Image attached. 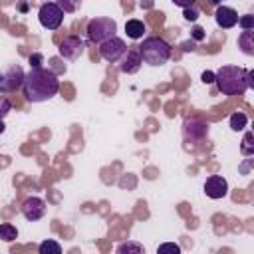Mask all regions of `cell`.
Returning <instances> with one entry per match:
<instances>
[{"mask_svg":"<svg viewBox=\"0 0 254 254\" xmlns=\"http://www.w3.org/2000/svg\"><path fill=\"white\" fill-rule=\"evenodd\" d=\"M252 131H246L244 133V139H242V145H240V153L244 155V157H250V155H254V143H252Z\"/></svg>","mask_w":254,"mask_h":254,"instance_id":"ffe728a7","label":"cell"},{"mask_svg":"<svg viewBox=\"0 0 254 254\" xmlns=\"http://www.w3.org/2000/svg\"><path fill=\"white\" fill-rule=\"evenodd\" d=\"M83 52H85V42H83V38H79V36H65V38L60 42V46H58L60 58L69 60V62L81 58Z\"/></svg>","mask_w":254,"mask_h":254,"instance_id":"52a82bcc","label":"cell"},{"mask_svg":"<svg viewBox=\"0 0 254 254\" xmlns=\"http://www.w3.org/2000/svg\"><path fill=\"white\" fill-rule=\"evenodd\" d=\"M24 77H26V73H24V69H22L20 65H10V67L6 69V73H2L0 89H2L4 93H8V91H16L18 87H22Z\"/></svg>","mask_w":254,"mask_h":254,"instance_id":"30bf717a","label":"cell"},{"mask_svg":"<svg viewBox=\"0 0 254 254\" xmlns=\"http://www.w3.org/2000/svg\"><path fill=\"white\" fill-rule=\"evenodd\" d=\"M16 238H18V228H16L14 224H10V222L0 224V240L12 242V240H16Z\"/></svg>","mask_w":254,"mask_h":254,"instance_id":"ac0fdd59","label":"cell"},{"mask_svg":"<svg viewBox=\"0 0 254 254\" xmlns=\"http://www.w3.org/2000/svg\"><path fill=\"white\" fill-rule=\"evenodd\" d=\"M204 194L208 198H224L228 194V181L222 177V175H210L206 181H204Z\"/></svg>","mask_w":254,"mask_h":254,"instance_id":"ba28073f","label":"cell"},{"mask_svg":"<svg viewBox=\"0 0 254 254\" xmlns=\"http://www.w3.org/2000/svg\"><path fill=\"white\" fill-rule=\"evenodd\" d=\"M143 60H141V54H139V48L137 46H131L127 48V54L123 56L121 64H119V69L123 73H137L139 67H141Z\"/></svg>","mask_w":254,"mask_h":254,"instance_id":"7c38bea8","label":"cell"},{"mask_svg":"<svg viewBox=\"0 0 254 254\" xmlns=\"http://www.w3.org/2000/svg\"><path fill=\"white\" fill-rule=\"evenodd\" d=\"M58 6L64 10V14H65V12H73V10H75V4H69V2H64V0H62Z\"/></svg>","mask_w":254,"mask_h":254,"instance_id":"83f0119b","label":"cell"},{"mask_svg":"<svg viewBox=\"0 0 254 254\" xmlns=\"http://www.w3.org/2000/svg\"><path fill=\"white\" fill-rule=\"evenodd\" d=\"M48 206H46V200H42L40 196H28L24 202H22V214L26 220L30 222H36L40 218H44Z\"/></svg>","mask_w":254,"mask_h":254,"instance_id":"9c48e42d","label":"cell"},{"mask_svg":"<svg viewBox=\"0 0 254 254\" xmlns=\"http://www.w3.org/2000/svg\"><path fill=\"white\" fill-rule=\"evenodd\" d=\"M38 254H62V246H60V242L48 238V240H44V242L40 244Z\"/></svg>","mask_w":254,"mask_h":254,"instance_id":"d6986e66","label":"cell"},{"mask_svg":"<svg viewBox=\"0 0 254 254\" xmlns=\"http://www.w3.org/2000/svg\"><path fill=\"white\" fill-rule=\"evenodd\" d=\"M254 73L240 65H222L214 73V83L222 95H242L252 87Z\"/></svg>","mask_w":254,"mask_h":254,"instance_id":"7a4b0ae2","label":"cell"},{"mask_svg":"<svg viewBox=\"0 0 254 254\" xmlns=\"http://www.w3.org/2000/svg\"><path fill=\"white\" fill-rule=\"evenodd\" d=\"M139 48V54H141V60L143 64L151 65V67H157V65H163L169 62L171 58V46L167 40H163L161 36H149L143 40Z\"/></svg>","mask_w":254,"mask_h":254,"instance_id":"3957f363","label":"cell"},{"mask_svg":"<svg viewBox=\"0 0 254 254\" xmlns=\"http://www.w3.org/2000/svg\"><path fill=\"white\" fill-rule=\"evenodd\" d=\"M99 54H101V58H103L105 62L117 64V62H121L123 56L127 54V44H125V40L113 36V38L105 40L103 44H99Z\"/></svg>","mask_w":254,"mask_h":254,"instance_id":"8992f818","label":"cell"},{"mask_svg":"<svg viewBox=\"0 0 254 254\" xmlns=\"http://www.w3.org/2000/svg\"><path fill=\"white\" fill-rule=\"evenodd\" d=\"M183 50L185 52H192L194 50V42L190 40V42H183Z\"/></svg>","mask_w":254,"mask_h":254,"instance_id":"f1b7e54d","label":"cell"},{"mask_svg":"<svg viewBox=\"0 0 254 254\" xmlns=\"http://www.w3.org/2000/svg\"><path fill=\"white\" fill-rule=\"evenodd\" d=\"M157 254H183V250L177 242H163L157 248Z\"/></svg>","mask_w":254,"mask_h":254,"instance_id":"44dd1931","label":"cell"},{"mask_svg":"<svg viewBox=\"0 0 254 254\" xmlns=\"http://www.w3.org/2000/svg\"><path fill=\"white\" fill-rule=\"evenodd\" d=\"M214 20L222 30H230L238 24V12L230 6H218L214 12Z\"/></svg>","mask_w":254,"mask_h":254,"instance_id":"4fadbf2b","label":"cell"},{"mask_svg":"<svg viewBox=\"0 0 254 254\" xmlns=\"http://www.w3.org/2000/svg\"><path fill=\"white\" fill-rule=\"evenodd\" d=\"M28 62H30V67H32V69H36V67H42V62H44V56H42V54H32Z\"/></svg>","mask_w":254,"mask_h":254,"instance_id":"484cf974","label":"cell"},{"mask_svg":"<svg viewBox=\"0 0 254 254\" xmlns=\"http://www.w3.org/2000/svg\"><path fill=\"white\" fill-rule=\"evenodd\" d=\"M6 131V125H4V121H0V135Z\"/></svg>","mask_w":254,"mask_h":254,"instance_id":"f546056e","label":"cell"},{"mask_svg":"<svg viewBox=\"0 0 254 254\" xmlns=\"http://www.w3.org/2000/svg\"><path fill=\"white\" fill-rule=\"evenodd\" d=\"M147 32V26L143 20H137V18H131L125 22V34L131 38V40H141Z\"/></svg>","mask_w":254,"mask_h":254,"instance_id":"5bb4252c","label":"cell"},{"mask_svg":"<svg viewBox=\"0 0 254 254\" xmlns=\"http://www.w3.org/2000/svg\"><path fill=\"white\" fill-rule=\"evenodd\" d=\"M190 38H192V42H200V40H204V38H206V32H204V28H200V26H194V28L190 30Z\"/></svg>","mask_w":254,"mask_h":254,"instance_id":"d4e9b609","label":"cell"},{"mask_svg":"<svg viewBox=\"0 0 254 254\" xmlns=\"http://www.w3.org/2000/svg\"><path fill=\"white\" fill-rule=\"evenodd\" d=\"M87 40L91 44H103L105 40L113 38L115 32H117V22L113 18H105V16H99V18H93L87 22Z\"/></svg>","mask_w":254,"mask_h":254,"instance_id":"277c9868","label":"cell"},{"mask_svg":"<svg viewBox=\"0 0 254 254\" xmlns=\"http://www.w3.org/2000/svg\"><path fill=\"white\" fill-rule=\"evenodd\" d=\"M238 24L242 26V30H254V16L252 14L238 16Z\"/></svg>","mask_w":254,"mask_h":254,"instance_id":"cb8c5ba5","label":"cell"},{"mask_svg":"<svg viewBox=\"0 0 254 254\" xmlns=\"http://www.w3.org/2000/svg\"><path fill=\"white\" fill-rule=\"evenodd\" d=\"M246 125H248V115H246V113L234 111V113L230 115V129H232V131H242Z\"/></svg>","mask_w":254,"mask_h":254,"instance_id":"e0dca14e","label":"cell"},{"mask_svg":"<svg viewBox=\"0 0 254 254\" xmlns=\"http://www.w3.org/2000/svg\"><path fill=\"white\" fill-rule=\"evenodd\" d=\"M0 83H2V73H0Z\"/></svg>","mask_w":254,"mask_h":254,"instance_id":"4dcf8cb0","label":"cell"},{"mask_svg":"<svg viewBox=\"0 0 254 254\" xmlns=\"http://www.w3.org/2000/svg\"><path fill=\"white\" fill-rule=\"evenodd\" d=\"M22 89L30 103H42L58 95L60 79L50 67H36L26 73Z\"/></svg>","mask_w":254,"mask_h":254,"instance_id":"6da1fadb","label":"cell"},{"mask_svg":"<svg viewBox=\"0 0 254 254\" xmlns=\"http://www.w3.org/2000/svg\"><path fill=\"white\" fill-rule=\"evenodd\" d=\"M208 135V125L200 119H189L183 125V137L185 141H202Z\"/></svg>","mask_w":254,"mask_h":254,"instance_id":"8fae6325","label":"cell"},{"mask_svg":"<svg viewBox=\"0 0 254 254\" xmlns=\"http://www.w3.org/2000/svg\"><path fill=\"white\" fill-rule=\"evenodd\" d=\"M64 10L58 6V2H46L40 6L38 20L46 30H58L64 24Z\"/></svg>","mask_w":254,"mask_h":254,"instance_id":"5b68a950","label":"cell"},{"mask_svg":"<svg viewBox=\"0 0 254 254\" xmlns=\"http://www.w3.org/2000/svg\"><path fill=\"white\" fill-rule=\"evenodd\" d=\"M238 48L246 56H254V30H242L238 36Z\"/></svg>","mask_w":254,"mask_h":254,"instance_id":"9a60e30c","label":"cell"},{"mask_svg":"<svg viewBox=\"0 0 254 254\" xmlns=\"http://www.w3.org/2000/svg\"><path fill=\"white\" fill-rule=\"evenodd\" d=\"M115 254H145V248L135 240H125L115 248Z\"/></svg>","mask_w":254,"mask_h":254,"instance_id":"2e32d148","label":"cell"},{"mask_svg":"<svg viewBox=\"0 0 254 254\" xmlns=\"http://www.w3.org/2000/svg\"><path fill=\"white\" fill-rule=\"evenodd\" d=\"M200 79H202V83H206V85H208V83H214V73L206 69V71H202Z\"/></svg>","mask_w":254,"mask_h":254,"instance_id":"4316f807","label":"cell"},{"mask_svg":"<svg viewBox=\"0 0 254 254\" xmlns=\"http://www.w3.org/2000/svg\"><path fill=\"white\" fill-rule=\"evenodd\" d=\"M183 16H185V20H187V22H196V18L200 16L198 6H196V4H192V6L185 8V10H183Z\"/></svg>","mask_w":254,"mask_h":254,"instance_id":"603a6c76","label":"cell"},{"mask_svg":"<svg viewBox=\"0 0 254 254\" xmlns=\"http://www.w3.org/2000/svg\"><path fill=\"white\" fill-rule=\"evenodd\" d=\"M10 109H12V101L4 93H0V121H4V117L10 113Z\"/></svg>","mask_w":254,"mask_h":254,"instance_id":"7402d4cb","label":"cell"}]
</instances>
